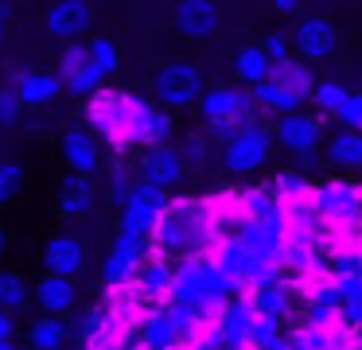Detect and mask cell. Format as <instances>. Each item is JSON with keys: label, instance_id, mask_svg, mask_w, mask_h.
Returning <instances> with one entry per match:
<instances>
[{"label": "cell", "instance_id": "1", "mask_svg": "<svg viewBox=\"0 0 362 350\" xmlns=\"http://www.w3.org/2000/svg\"><path fill=\"white\" fill-rule=\"evenodd\" d=\"M164 257H191V253H211L214 249V230H211V210L206 199H168L156 230L148 241Z\"/></svg>", "mask_w": 362, "mask_h": 350}, {"label": "cell", "instance_id": "2", "mask_svg": "<svg viewBox=\"0 0 362 350\" xmlns=\"http://www.w3.org/2000/svg\"><path fill=\"white\" fill-rule=\"evenodd\" d=\"M133 101H136V93L102 86V90L90 93L86 105H82L86 129L117 156H125L129 148H133Z\"/></svg>", "mask_w": 362, "mask_h": 350}, {"label": "cell", "instance_id": "3", "mask_svg": "<svg viewBox=\"0 0 362 350\" xmlns=\"http://www.w3.org/2000/svg\"><path fill=\"white\" fill-rule=\"evenodd\" d=\"M195 109L206 124L211 144H226L242 124L257 121V105H253L245 86H211V90H203V98L195 101Z\"/></svg>", "mask_w": 362, "mask_h": 350}, {"label": "cell", "instance_id": "4", "mask_svg": "<svg viewBox=\"0 0 362 350\" xmlns=\"http://www.w3.org/2000/svg\"><path fill=\"white\" fill-rule=\"evenodd\" d=\"M312 210L323 230H351L362 222V187L351 179H327L312 187Z\"/></svg>", "mask_w": 362, "mask_h": 350}, {"label": "cell", "instance_id": "5", "mask_svg": "<svg viewBox=\"0 0 362 350\" xmlns=\"http://www.w3.org/2000/svg\"><path fill=\"white\" fill-rule=\"evenodd\" d=\"M273 144L276 140H273V129H269V124H261V121L242 124V129L222 144V168H226L230 175H253V171H261L269 163Z\"/></svg>", "mask_w": 362, "mask_h": 350}, {"label": "cell", "instance_id": "6", "mask_svg": "<svg viewBox=\"0 0 362 350\" xmlns=\"http://www.w3.org/2000/svg\"><path fill=\"white\" fill-rule=\"evenodd\" d=\"M152 90H156L160 109H168V113L191 109L199 98H203V90H206V86H203V70H199L195 62H187V59H172V62H164V66L156 70Z\"/></svg>", "mask_w": 362, "mask_h": 350}, {"label": "cell", "instance_id": "7", "mask_svg": "<svg viewBox=\"0 0 362 350\" xmlns=\"http://www.w3.org/2000/svg\"><path fill=\"white\" fill-rule=\"evenodd\" d=\"M168 199H172L168 191H160V187L141 183V179H136V183H133V194H129V202L121 206L117 230H121V233H133V238L152 241V230H156V222H160V214H164Z\"/></svg>", "mask_w": 362, "mask_h": 350}, {"label": "cell", "instance_id": "8", "mask_svg": "<svg viewBox=\"0 0 362 350\" xmlns=\"http://www.w3.org/2000/svg\"><path fill=\"white\" fill-rule=\"evenodd\" d=\"M288 35H292V54L304 59L308 66L331 59V54L339 51V28L327 20V16H300L296 28H292Z\"/></svg>", "mask_w": 362, "mask_h": 350}, {"label": "cell", "instance_id": "9", "mask_svg": "<svg viewBox=\"0 0 362 350\" xmlns=\"http://www.w3.org/2000/svg\"><path fill=\"white\" fill-rule=\"evenodd\" d=\"M148 241L144 238H133V233H121L113 238L110 245V257H105V269H102V280L105 288H129L136 276V269H141V261L148 257Z\"/></svg>", "mask_w": 362, "mask_h": 350}, {"label": "cell", "instance_id": "10", "mask_svg": "<svg viewBox=\"0 0 362 350\" xmlns=\"http://www.w3.org/2000/svg\"><path fill=\"white\" fill-rule=\"evenodd\" d=\"M245 300H250L253 315L276 319V323H288V319H296V308H300L296 284H292L288 276H273V280H265V284L250 288V292H245Z\"/></svg>", "mask_w": 362, "mask_h": 350}, {"label": "cell", "instance_id": "11", "mask_svg": "<svg viewBox=\"0 0 362 350\" xmlns=\"http://www.w3.org/2000/svg\"><path fill=\"white\" fill-rule=\"evenodd\" d=\"M273 129V140L284 148V152H292V156H315V148H320V140H323V124L315 121L312 113H304V109H296V113H284V117H276V124H269Z\"/></svg>", "mask_w": 362, "mask_h": 350}, {"label": "cell", "instance_id": "12", "mask_svg": "<svg viewBox=\"0 0 362 350\" xmlns=\"http://www.w3.org/2000/svg\"><path fill=\"white\" fill-rule=\"evenodd\" d=\"M172 23L183 39L206 43L211 35L222 31V8H218V0H175Z\"/></svg>", "mask_w": 362, "mask_h": 350}, {"label": "cell", "instance_id": "13", "mask_svg": "<svg viewBox=\"0 0 362 350\" xmlns=\"http://www.w3.org/2000/svg\"><path fill=\"white\" fill-rule=\"evenodd\" d=\"M59 152H63V163L78 175H98L102 168V140L86 129V124H71L59 136Z\"/></svg>", "mask_w": 362, "mask_h": 350}, {"label": "cell", "instance_id": "14", "mask_svg": "<svg viewBox=\"0 0 362 350\" xmlns=\"http://www.w3.org/2000/svg\"><path fill=\"white\" fill-rule=\"evenodd\" d=\"M47 31L59 39V43H74V39L90 35V28H94V8H90V0H55V4L47 8Z\"/></svg>", "mask_w": 362, "mask_h": 350}, {"label": "cell", "instance_id": "15", "mask_svg": "<svg viewBox=\"0 0 362 350\" xmlns=\"http://www.w3.org/2000/svg\"><path fill=\"white\" fill-rule=\"evenodd\" d=\"M183 160L172 144H156V148H144V156L136 160V179L141 183H152L160 191H172L175 183L183 179Z\"/></svg>", "mask_w": 362, "mask_h": 350}, {"label": "cell", "instance_id": "16", "mask_svg": "<svg viewBox=\"0 0 362 350\" xmlns=\"http://www.w3.org/2000/svg\"><path fill=\"white\" fill-rule=\"evenodd\" d=\"M133 292L144 300V308L168 303V292H172V257L148 249V257L141 261V269H136V276H133Z\"/></svg>", "mask_w": 362, "mask_h": 350}, {"label": "cell", "instance_id": "17", "mask_svg": "<svg viewBox=\"0 0 362 350\" xmlns=\"http://www.w3.org/2000/svg\"><path fill=\"white\" fill-rule=\"evenodd\" d=\"M168 136H172V113L136 93V101H133V144L156 148V144H168Z\"/></svg>", "mask_w": 362, "mask_h": 350}, {"label": "cell", "instance_id": "18", "mask_svg": "<svg viewBox=\"0 0 362 350\" xmlns=\"http://www.w3.org/2000/svg\"><path fill=\"white\" fill-rule=\"evenodd\" d=\"M43 269H47L51 276L78 280L82 272H86V249H82V241L71 238V233L47 238V245H43Z\"/></svg>", "mask_w": 362, "mask_h": 350}, {"label": "cell", "instance_id": "19", "mask_svg": "<svg viewBox=\"0 0 362 350\" xmlns=\"http://www.w3.org/2000/svg\"><path fill=\"white\" fill-rule=\"evenodd\" d=\"M98 194L102 191H98L94 175H78V171H71V175L59 183V218H66V222L86 218L90 210H94Z\"/></svg>", "mask_w": 362, "mask_h": 350}, {"label": "cell", "instance_id": "20", "mask_svg": "<svg viewBox=\"0 0 362 350\" xmlns=\"http://www.w3.org/2000/svg\"><path fill=\"white\" fill-rule=\"evenodd\" d=\"M253 323V308L245 296H230L226 303L214 315V339L226 342V346H245V334H250Z\"/></svg>", "mask_w": 362, "mask_h": 350}, {"label": "cell", "instance_id": "21", "mask_svg": "<svg viewBox=\"0 0 362 350\" xmlns=\"http://www.w3.org/2000/svg\"><path fill=\"white\" fill-rule=\"evenodd\" d=\"M59 93H63V78H59L55 70L24 66V74H20V82H16V98L24 109H47L51 101H59Z\"/></svg>", "mask_w": 362, "mask_h": 350}, {"label": "cell", "instance_id": "22", "mask_svg": "<svg viewBox=\"0 0 362 350\" xmlns=\"http://www.w3.org/2000/svg\"><path fill=\"white\" fill-rule=\"evenodd\" d=\"M35 303H40L43 315H71L78 308V280L71 276H43L35 284Z\"/></svg>", "mask_w": 362, "mask_h": 350}, {"label": "cell", "instance_id": "23", "mask_svg": "<svg viewBox=\"0 0 362 350\" xmlns=\"http://www.w3.org/2000/svg\"><path fill=\"white\" fill-rule=\"evenodd\" d=\"M74 339L66 315H40L28 323V346L32 350H66Z\"/></svg>", "mask_w": 362, "mask_h": 350}, {"label": "cell", "instance_id": "24", "mask_svg": "<svg viewBox=\"0 0 362 350\" xmlns=\"http://www.w3.org/2000/svg\"><path fill=\"white\" fill-rule=\"evenodd\" d=\"M250 98H253V105H257V113H273V117H284V113L304 109V98H300V93H292V90H284V86L273 82V78L250 86Z\"/></svg>", "mask_w": 362, "mask_h": 350}, {"label": "cell", "instance_id": "25", "mask_svg": "<svg viewBox=\"0 0 362 350\" xmlns=\"http://www.w3.org/2000/svg\"><path fill=\"white\" fill-rule=\"evenodd\" d=\"M327 163L339 171H362V132L358 129H339L327 140Z\"/></svg>", "mask_w": 362, "mask_h": 350}, {"label": "cell", "instance_id": "26", "mask_svg": "<svg viewBox=\"0 0 362 350\" xmlns=\"http://www.w3.org/2000/svg\"><path fill=\"white\" fill-rule=\"evenodd\" d=\"M269 78H273V82H281L284 90L300 93L304 101L312 98L315 74H312V66H308L304 59H296V54H292V59H281V62H273V66H269Z\"/></svg>", "mask_w": 362, "mask_h": 350}, {"label": "cell", "instance_id": "27", "mask_svg": "<svg viewBox=\"0 0 362 350\" xmlns=\"http://www.w3.org/2000/svg\"><path fill=\"white\" fill-rule=\"evenodd\" d=\"M269 66H273V62H269L265 51H261V43L257 47H242V51L234 54V78L245 86V90H250V86H257V82H265Z\"/></svg>", "mask_w": 362, "mask_h": 350}, {"label": "cell", "instance_id": "28", "mask_svg": "<svg viewBox=\"0 0 362 350\" xmlns=\"http://www.w3.org/2000/svg\"><path fill=\"white\" fill-rule=\"evenodd\" d=\"M245 218H276L281 214V199H276L269 187H250V191H238Z\"/></svg>", "mask_w": 362, "mask_h": 350}, {"label": "cell", "instance_id": "29", "mask_svg": "<svg viewBox=\"0 0 362 350\" xmlns=\"http://www.w3.org/2000/svg\"><path fill=\"white\" fill-rule=\"evenodd\" d=\"M211 136H206V132H187V136L180 140V148H175V152H180V160H183V168H191V171H203L206 163H211Z\"/></svg>", "mask_w": 362, "mask_h": 350}, {"label": "cell", "instance_id": "30", "mask_svg": "<svg viewBox=\"0 0 362 350\" xmlns=\"http://www.w3.org/2000/svg\"><path fill=\"white\" fill-rule=\"evenodd\" d=\"M28 300H32V284L24 276H16V272H0V308L16 315Z\"/></svg>", "mask_w": 362, "mask_h": 350}, {"label": "cell", "instance_id": "31", "mask_svg": "<svg viewBox=\"0 0 362 350\" xmlns=\"http://www.w3.org/2000/svg\"><path fill=\"white\" fill-rule=\"evenodd\" d=\"M86 62H90V39H74V43H63L55 74L63 78V82H71V78L78 74V70L86 66Z\"/></svg>", "mask_w": 362, "mask_h": 350}, {"label": "cell", "instance_id": "32", "mask_svg": "<svg viewBox=\"0 0 362 350\" xmlns=\"http://www.w3.org/2000/svg\"><path fill=\"white\" fill-rule=\"evenodd\" d=\"M133 183H136L133 168H129V163H113L110 179H105V199H110L113 206H125L129 194H133Z\"/></svg>", "mask_w": 362, "mask_h": 350}, {"label": "cell", "instance_id": "33", "mask_svg": "<svg viewBox=\"0 0 362 350\" xmlns=\"http://www.w3.org/2000/svg\"><path fill=\"white\" fill-rule=\"evenodd\" d=\"M281 327L284 323H276V319H265V315H253V323H250V334H245V350H269L276 339H281Z\"/></svg>", "mask_w": 362, "mask_h": 350}, {"label": "cell", "instance_id": "34", "mask_svg": "<svg viewBox=\"0 0 362 350\" xmlns=\"http://www.w3.org/2000/svg\"><path fill=\"white\" fill-rule=\"evenodd\" d=\"M346 86L343 82H315L312 86V101H315V109L320 113H339L343 109V101H346Z\"/></svg>", "mask_w": 362, "mask_h": 350}, {"label": "cell", "instance_id": "35", "mask_svg": "<svg viewBox=\"0 0 362 350\" xmlns=\"http://www.w3.org/2000/svg\"><path fill=\"white\" fill-rule=\"evenodd\" d=\"M90 62H94L98 70H102L105 78L113 74V70L121 66V51L113 39H90Z\"/></svg>", "mask_w": 362, "mask_h": 350}, {"label": "cell", "instance_id": "36", "mask_svg": "<svg viewBox=\"0 0 362 350\" xmlns=\"http://www.w3.org/2000/svg\"><path fill=\"white\" fill-rule=\"evenodd\" d=\"M269 191H273L281 202H288V199H304V194H312V183H308L304 175H292V171H284V175H276L273 183H269Z\"/></svg>", "mask_w": 362, "mask_h": 350}, {"label": "cell", "instance_id": "37", "mask_svg": "<svg viewBox=\"0 0 362 350\" xmlns=\"http://www.w3.org/2000/svg\"><path fill=\"white\" fill-rule=\"evenodd\" d=\"M24 187V168L20 163H0V206H8Z\"/></svg>", "mask_w": 362, "mask_h": 350}, {"label": "cell", "instance_id": "38", "mask_svg": "<svg viewBox=\"0 0 362 350\" xmlns=\"http://www.w3.org/2000/svg\"><path fill=\"white\" fill-rule=\"evenodd\" d=\"M20 117H24V105H20L16 90L0 86V129H12V124H20Z\"/></svg>", "mask_w": 362, "mask_h": 350}, {"label": "cell", "instance_id": "39", "mask_svg": "<svg viewBox=\"0 0 362 350\" xmlns=\"http://www.w3.org/2000/svg\"><path fill=\"white\" fill-rule=\"evenodd\" d=\"M261 51L269 54V62L292 59V35H288V31H269V35L261 39Z\"/></svg>", "mask_w": 362, "mask_h": 350}, {"label": "cell", "instance_id": "40", "mask_svg": "<svg viewBox=\"0 0 362 350\" xmlns=\"http://www.w3.org/2000/svg\"><path fill=\"white\" fill-rule=\"evenodd\" d=\"M339 124L343 129H358L362 132V90H351L346 93V101H343V109H339Z\"/></svg>", "mask_w": 362, "mask_h": 350}, {"label": "cell", "instance_id": "41", "mask_svg": "<svg viewBox=\"0 0 362 350\" xmlns=\"http://www.w3.org/2000/svg\"><path fill=\"white\" fill-rule=\"evenodd\" d=\"M339 323H343L346 331H358V327H362V296L343 300V308H339Z\"/></svg>", "mask_w": 362, "mask_h": 350}, {"label": "cell", "instance_id": "42", "mask_svg": "<svg viewBox=\"0 0 362 350\" xmlns=\"http://www.w3.org/2000/svg\"><path fill=\"white\" fill-rule=\"evenodd\" d=\"M12 334H16V319H12V311L0 308V342H12Z\"/></svg>", "mask_w": 362, "mask_h": 350}, {"label": "cell", "instance_id": "43", "mask_svg": "<svg viewBox=\"0 0 362 350\" xmlns=\"http://www.w3.org/2000/svg\"><path fill=\"white\" fill-rule=\"evenodd\" d=\"M300 4H304V0H273V8H276L281 16H296Z\"/></svg>", "mask_w": 362, "mask_h": 350}, {"label": "cell", "instance_id": "44", "mask_svg": "<svg viewBox=\"0 0 362 350\" xmlns=\"http://www.w3.org/2000/svg\"><path fill=\"white\" fill-rule=\"evenodd\" d=\"M0 16L12 23V16H16V0H0Z\"/></svg>", "mask_w": 362, "mask_h": 350}, {"label": "cell", "instance_id": "45", "mask_svg": "<svg viewBox=\"0 0 362 350\" xmlns=\"http://www.w3.org/2000/svg\"><path fill=\"white\" fill-rule=\"evenodd\" d=\"M113 350H144V346H141V342H136V339H129V342H117V346H113Z\"/></svg>", "mask_w": 362, "mask_h": 350}, {"label": "cell", "instance_id": "46", "mask_svg": "<svg viewBox=\"0 0 362 350\" xmlns=\"http://www.w3.org/2000/svg\"><path fill=\"white\" fill-rule=\"evenodd\" d=\"M269 350H292V342H288V339H284V334H281V339H276V342H273V346H269Z\"/></svg>", "mask_w": 362, "mask_h": 350}, {"label": "cell", "instance_id": "47", "mask_svg": "<svg viewBox=\"0 0 362 350\" xmlns=\"http://www.w3.org/2000/svg\"><path fill=\"white\" fill-rule=\"evenodd\" d=\"M4 249H8V233H4V226H0V257H4Z\"/></svg>", "mask_w": 362, "mask_h": 350}, {"label": "cell", "instance_id": "48", "mask_svg": "<svg viewBox=\"0 0 362 350\" xmlns=\"http://www.w3.org/2000/svg\"><path fill=\"white\" fill-rule=\"evenodd\" d=\"M4 35H8V20L0 16V43H4Z\"/></svg>", "mask_w": 362, "mask_h": 350}, {"label": "cell", "instance_id": "49", "mask_svg": "<svg viewBox=\"0 0 362 350\" xmlns=\"http://www.w3.org/2000/svg\"><path fill=\"white\" fill-rule=\"evenodd\" d=\"M304 4H335V0H304Z\"/></svg>", "mask_w": 362, "mask_h": 350}, {"label": "cell", "instance_id": "50", "mask_svg": "<svg viewBox=\"0 0 362 350\" xmlns=\"http://www.w3.org/2000/svg\"><path fill=\"white\" fill-rule=\"evenodd\" d=\"M214 350H245V346H226V342H222V346H214Z\"/></svg>", "mask_w": 362, "mask_h": 350}, {"label": "cell", "instance_id": "51", "mask_svg": "<svg viewBox=\"0 0 362 350\" xmlns=\"http://www.w3.org/2000/svg\"><path fill=\"white\" fill-rule=\"evenodd\" d=\"M0 350H16V346H12V342H0Z\"/></svg>", "mask_w": 362, "mask_h": 350}, {"label": "cell", "instance_id": "52", "mask_svg": "<svg viewBox=\"0 0 362 350\" xmlns=\"http://www.w3.org/2000/svg\"><path fill=\"white\" fill-rule=\"evenodd\" d=\"M71 350H90V346H82V342H74V346Z\"/></svg>", "mask_w": 362, "mask_h": 350}, {"label": "cell", "instance_id": "53", "mask_svg": "<svg viewBox=\"0 0 362 350\" xmlns=\"http://www.w3.org/2000/svg\"><path fill=\"white\" fill-rule=\"evenodd\" d=\"M358 350H362V327H358Z\"/></svg>", "mask_w": 362, "mask_h": 350}]
</instances>
